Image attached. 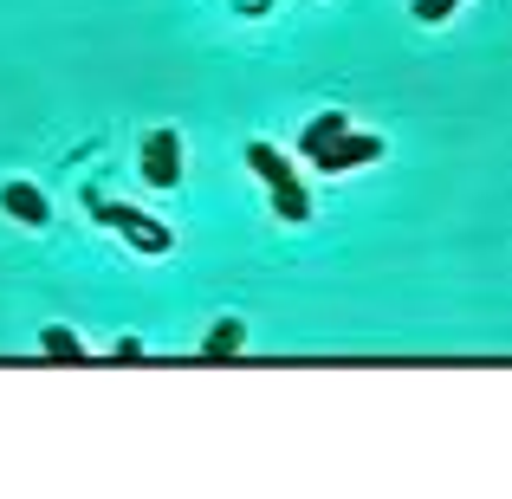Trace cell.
Masks as SVG:
<instances>
[{
    "label": "cell",
    "instance_id": "obj_1",
    "mask_svg": "<svg viewBox=\"0 0 512 499\" xmlns=\"http://www.w3.org/2000/svg\"><path fill=\"white\" fill-rule=\"evenodd\" d=\"M247 163H253V175H260L266 188H273L279 221H292V227H305V221H312V195H305V182L292 175L286 156H279V150H266V143H247Z\"/></svg>",
    "mask_w": 512,
    "mask_h": 499
},
{
    "label": "cell",
    "instance_id": "obj_2",
    "mask_svg": "<svg viewBox=\"0 0 512 499\" xmlns=\"http://www.w3.org/2000/svg\"><path fill=\"white\" fill-rule=\"evenodd\" d=\"M85 201H91V214H98L104 227H117V234H124L137 253H169L175 247V234H169L163 221H150V214L124 208V201H104V195H85Z\"/></svg>",
    "mask_w": 512,
    "mask_h": 499
},
{
    "label": "cell",
    "instance_id": "obj_3",
    "mask_svg": "<svg viewBox=\"0 0 512 499\" xmlns=\"http://www.w3.org/2000/svg\"><path fill=\"white\" fill-rule=\"evenodd\" d=\"M143 182L150 188L182 182V137H175V130H150V137H143Z\"/></svg>",
    "mask_w": 512,
    "mask_h": 499
},
{
    "label": "cell",
    "instance_id": "obj_4",
    "mask_svg": "<svg viewBox=\"0 0 512 499\" xmlns=\"http://www.w3.org/2000/svg\"><path fill=\"white\" fill-rule=\"evenodd\" d=\"M383 156V137H370V130H344L331 150H318L312 163H318V175H344V169H357V163H376Z\"/></svg>",
    "mask_w": 512,
    "mask_h": 499
},
{
    "label": "cell",
    "instance_id": "obj_5",
    "mask_svg": "<svg viewBox=\"0 0 512 499\" xmlns=\"http://www.w3.org/2000/svg\"><path fill=\"white\" fill-rule=\"evenodd\" d=\"M0 208H7L20 227H46L52 221V201L39 195L33 182H7V188H0Z\"/></svg>",
    "mask_w": 512,
    "mask_h": 499
},
{
    "label": "cell",
    "instance_id": "obj_6",
    "mask_svg": "<svg viewBox=\"0 0 512 499\" xmlns=\"http://www.w3.org/2000/svg\"><path fill=\"white\" fill-rule=\"evenodd\" d=\"M344 130H350V124H344V117H338V111H325V117H312V124H305V137H299V150H305V156H318V150H331V143H338V137H344Z\"/></svg>",
    "mask_w": 512,
    "mask_h": 499
},
{
    "label": "cell",
    "instance_id": "obj_7",
    "mask_svg": "<svg viewBox=\"0 0 512 499\" xmlns=\"http://www.w3.org/2000/svg\"><path fill=\"white\" fill-rule=\"evenodd\" d=\"M39 350H46L52 363H85V344H78L72 331H59V325H52L46 337H39Z\"/></svg>",
    "mask_w": 512,
    "mask_h": 499
},
{
    "label": "cell",
    "instance_id": "obj_8",
    "mask_svg": "<svg viewBox=\"0 0 512 499\" xmlns=\"http://www.w3.org/2000/svg\"><path fill=\"white\" fill-rule=\"evenodd\" d=\"M240 350V325L227 318V325H214V337H208V357H234Z\"/></svg>",
    "mask_w": 512,
    "mask_h": 499
},
{
    "label": "cell",
    "instance_id": "obj_9",
    "mask_svg": "<svg viewBox=\"0 0 512 499\" xmlns=\"http://www.w3.org/2000/svg\"><path fill=\"white\" fill-rule=\"evenodd\" d=\"M454 7H461V0H415V20H422V26H441Z\"/></svg>",
    "mask_w": 512,
    "mask_h": 499
}]
</instances>
